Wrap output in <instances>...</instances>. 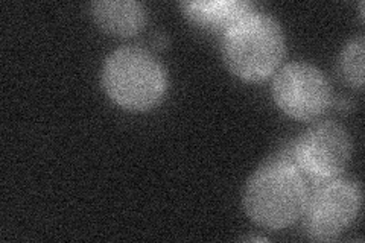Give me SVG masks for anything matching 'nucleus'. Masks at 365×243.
<instances>
[{"instance_id":"obj_6","label":"nucleus","mask_w":365,"mask_h":243,"mask_svg":"<svg viewBox=\"0 0 365 243\" xmlns=\"http://www.w3.org/2000/svg\"><path fill=\"white\" fill-rule=\"evenodd\" d=\"M276 105L295 120H314L332 103V87L324 73L309 63L283 66L272 81Z\"/></svg>"},{"instance_id":"obj_2","label":"nucleus","mask_w":365,"mask_h":243,"mask_svg":"<svg viewBox=\"0 0 365 243\" xmlns=\"http://www.w3.org/2000/svg\"><path fill=\"white\" fill-rule=\"evenodd\" d=\"M102 87L118 107L143 113L155 108L168 91L165 67L148 51L123 46L102 66Z\"/></svg>"},{"instance_id":"obj_3","label":"nucleus","mask_w":365,"mask_h":243,"mask_svg":"<svg viewBox=\"0 0 365 243\" xmlns=\"http://www.w3.org/2000/svg\"><path fill=\"white\" fill-rule=\"evenodd\" d=\"M284 53L287 40L280 23L267 14H251L224 33V63L247 83H260L272 76Z\"/></svg>"},{"instance_id":"obj_1","label":"nucleus","mask_w":365,"mask_h":243,"mask_svg":"<svg viewBox=\"0 0 365 243\" xmlns=\"http://www.w3.org/2000/svg\"><path fill=\"white\" fill-rule=\"evenodd\" d=\"M309 187L300 169L282 154L265 161L247 181L244 208L255 224L283 229L303 216Z\"/></svg>"},{"instance_id":"obj_10","label":"nucleus","mask_w":365,"mask_h":243,"mask_svg":"<svg viewBox=\"0 0 365 243\" xmlns=\"http://www.w3.org/2000/svg\"><path fill=\"white\" fill-rule=\"evenodd\" d=\"M154 43H155V46H158V48H165V46L168 44V38H166V36H163V33H155Z\"/></svg>"},{"instance_id":"obj_7","label":"nucleus","mask_w":365,"mask_h":243,"mask_svg":"<svg viewBox=\"0 0 365 243\" xmlns=\"http://www.w3.org/2000/svg\"><path fill=\"white\" fill-rule=\"evenodd\" d=\"M182 13L197 26L227 32L236 23L257 13L256 6L245 0H195V2H181Z\"/></svg>"},{"instance_id":"obj_5","label":"nucleus","mask_w":365,"mask_h":243,"mask_svg":"<svg viewBox=\"0 0 365 243\" xmlns=\"http://www.w3.org/2000/svg\"><path fill=\"white\" fill-rule=\"evenodd\" d=\"M284 154L306 178L323 182L344 172L351 157V140L344 126L324 120L302 133Z\"/></svg>"},{"instance_id":"obj_8","label":"nucleus","mask_w":365,"mask_h":243,"mask_svg":"<svg viewBox=\"0 0 365 243\" xmlns=\"http://www.w3.org/2000/svg\"><path fill=\"white\" fill-rule=\"evenodd\" d=\"M96 25L114 37H133L146 25V9L135 0H99L90 6Z\"/></svg>"},{"instance_id":"obj_4","label":"nucleus","mask_w":365,"mask_h":243,"mask_svg":"<svg viewBox=\"0 0 365 243\" xmlns=\"http://www.w3.org/2000/svg\"><path fill=\"white\" fill-rule=\"evenodd\" d=\"M361 186L350 178L314 182L303 212L306 234L317 242H330L347 231L361 213Z\"/></svg>"},{"instance_id":"obj_9","label":"nucleus","mask_w":365,"mask_h":243,"mask_svg":"<svg viewBox=\"0 0 365 243\" xmlns=\"http://www.w3.org/2000/svg\"><path fill=\"white\" fill-rule=\"evenodd\" d=\"M339 73L346 83L362 90L364 87V37L351 40L339 55Z\"/></svg>"}]
</instances>
